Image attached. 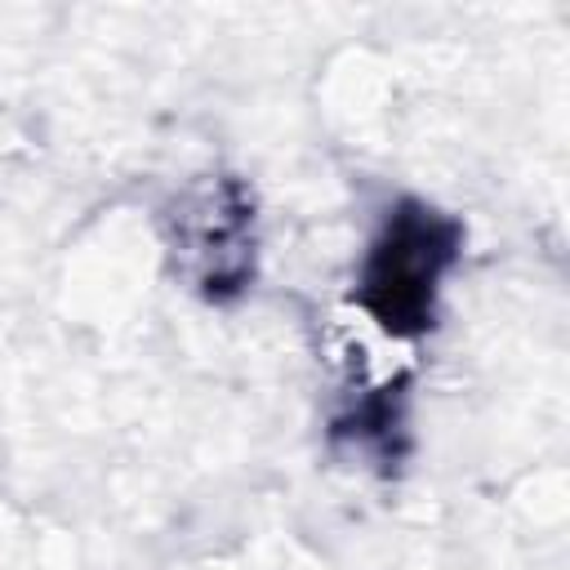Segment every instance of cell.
I'll use <instances>...</instances> for the list:
<instances>
[{"label":"cell","mask_w":570,"mask_h":570,"mask_svg":"<svg viewBox=\"0 0 570 570\" xmlns=\"http://www.w3.org/2000/svg\"><path fill=\"white\" fill-rule=\"evenodd\" d=\"M468 227L428 196H396L352 272V307L392 343H419L441 325L445 281L463 263Z\"/></svg>","instance_id":"obj_1"},{"label":"cell","mask_w":570,"mask_h":570,"mask_svg":"<svg viewBox=\"0 0 570 570\" xmlns=\"http://www.w3.org/2000/svg\"><path fill=\"white\" fill-rule=\"evenodd\" d=\"M169 276L209 307L240 303L258 281V196L236 169H205L160 205Z\"/></svg>","instance_id":"obj_2"},{"label":"cell","mask_w":570,"mask_h":570,"mask_svg":"<svg viewBox=\"0 0 570 570\" xmlns=\"http://www.w3.org/2000/svg\"><path fill=\"white\" fill-rule=\"evenodd\" d=\"M330 441L338 450H347L352 459L370 463L374 472L392 476L414 436H410V374H392V379H347L334 410H330Z\"/></svg>","instance_id":"obj_3"}]
</instances>
